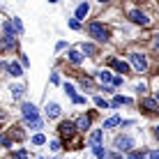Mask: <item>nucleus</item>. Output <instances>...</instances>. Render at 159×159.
<instances>
[{
	"label": "nucleus",
	"instance_id": "obj_2",
	"mask_svg": "<svg viewBox=\"0 0 159 159\" xmlns=\"http://www.w3.org/2000/svg\"><path fill=\"white\" fill-rule=\"evenodd\" d=\"M21 116H23L25 122H32V120L39 118V108H37L32 102H23V106H21Z\"/></svg>",
	"mask_w": 159,
	"mask_h": 159
},
{
	"label": "nucleus",
	"instance_id": "obj_7",
	"mask_svg": "<svg viewBox=\"0 0 159 159\" xmlns=\"http://www.w3.org/2000/svg\"><path fill=\"white\" fill-rule=\"evenodd\" d=\"M44 113H46L48 120H56V118H60V106H58L56 102H48L46 108H44Z\"/></svg>",
	"mask_w": 159,
	"mask_h": 159
},
{
	"label": "nucleus",
	"instance_id": "obj_33",
	"mask_svg": "<svg viewBox=\"0 0 159 159\" xmlns=\"http://www.w3.org/2000/svg\"><path fill=\"white\" fill-rule=\"evenodd\" d=\"M148 157H150V159H159V152L157 150H150V152H148Z\"/></svg>",
	"mask_w": 159,
	"mask_h": 159
},
{
	"label": "nucleus",
	"instance_id": "obj_29",
	"mask_svg": "<svg viewBox=\"0 0 159 159\" xmlns=\"http://www.w3.org/2000/svg\"><path fill=\"white\" fill-rule=\"evenodd\" d=\"M65 92H67L69 97H74V95H76V90H74V85H72V83H65Z\"/></svg>",
	"mask_w": 159,
	"mask_h": 159
},
{
	"label": "nucleus",
	"instance_id": "obj_12",
	"mask_svg": "<svg viewBox=\"0 0 159 159\" xmlns=\"http://www.w3.org/2000/svg\"><path fill=\"white\" fill-rule=\"evenodd\" d=\"M67 58H69V62H72V65H81V62H83V53L76 51V48H72V51L67 53Z\"/></svg>",
	"mask_w": 159,
	"mask_h": 159
},
{
	"label": "nucleus",
	"instance_id": "obj_1",
	"mask_svg": "<svg viewBox=\"0 0 159 159\" xmlns=\"http://www.w3.org/2000/svg\"><path fill=\"white\" fill-rule=\"evenodd\" d=\"M88 35L95 42H108V30L104 28V23H99V21H92V23L88 25Z\"/></svg>",
	"mask_w": 159,
	"mask_h": 159
},
{
	"label": "nucleus",
	"instance_id": "obj_11",
	"mask_svg": "<svg viewBox=\"0 0 159 159\" xmlns=\"http://www.w3.org/2000/svg\"><path fill=\"white\" fill-rule=\"evenodd\" d=\"M7 72H9V76L19 79V76H23V67H21L19 62H9V65H7Z\"/></svg>",
	"mask_w": 159,
	"mask_h": 159
},
{
	"label": "nucleus",
	"instance_id": "obj_14",
	"mask_svg": "<svg viewBox=\"0 0 159 159\" xmlns=\"http://www.w3.org/2000/svg\"><path fill=\"white\" fill-rule=\"evenodd\" d=\"M88 12H90V5H88V2H81L79 5V7H76V19H85V16H88Z\"/></svg>",
	"mask_w": 159,
	"mask_h": 159
},
{
	"label": "nucleus",
	"instance_id": "obj_17",
	"mask_svg": "<svg viewBox=\"0 0 159 159\" xmlns=\"http://www.w3.org/2000/svg\"><path fill=\"white\" fill-rule=\"evenodd\" d=\"M81 53H88L90 58H95L97 56V46L95 44H83V46H81Z\"/></svg>",
	"mask_w": 159,
	"mask_h": 159
},
{
	"label": "nucleus",
	"instance_id": "obj_20",
	"mask_svg": "<svg viewBox=\"0 0 159 159\" xmlns=\"http://www.w3.org/2000/svg\"><path fill=\"white\" fill-rule=\"evenodd\" d=\"M97 81H99V83H108V81H111V72H106V69H102V72L97 74Z\"/></svg>",
	"mask_w": 159,
	"mask_h": 159
},
{
	"label": "nucleus",
	"instance_id": "obj_30",
	"mask_svg": "<svg viewBox=\"0 0 159 159\" xmlns=\"http://www.w3.org/2000/svg\"><path fill=\"white\" fill-rule=\"evenodd\" d=\"M104 159H122V152H113V155H108V152H106V157H104Z\"/></svg>",
	"mask_w": 159,
	"mask_h": 159
},
{
	"label": "nucleus",
	"instance_id": "obj_22",
	"mask_svg": "<svg viewBox=\"0 0 159 159\" xmlns=\"http://www.w3.org/2000/svg\"><path fill=\"white\" fill-rule=\"evenodd\" d=\"M129 159H148V155H145V152L143 150H129Z\"/></svg>",
	"mask_w": 159,
	"mask_h": 159
},
{
	"label": "nucleus",
	"instance_id": "obj_32",
	"mask_svg": "<svg viewBox=\"0 0 159 159\" xmlns=\"http://www.w3.org/2000/svg\"><path fill=\"white\" fill-rule=\"evenodd\" d=\"M51 150H53V152L60 150V141H51Z\"/></svg>",
	"mask_w": 159,
	"mask_h": 159
},
{
	"label": "nucleus",
	"instance_id": "obj_21",
	"mask_svg": "<svg viewBox=\"0 0 159 159\" xmlns=\"http://www.w3.org/2000/svg\"><path fill=\"white\" fill-rule=\"evenodd\" d=\"M92 152H95L97 159H104V157H106V150H104V145H95V148H92Z\"/></svg>",
	"mask_w": 159,
	"mask_h": 159
},
{
	"label": "nucleus",
	"instance_id": "obj_34",
	"mask_svg": "<svg viewBox=\"0 0 159 159\" xmlns=\"http://www.w3.org/2000/svg\"><path fill=\"white\" fill-rule=\"evenodd\" d=\"M48 2H58V0H48Z\"/></svg>",
	"mask_w": 159,
	"mask_h": 159
},
{
	"label": "nucleus",
	"instance_id": "obj_28",
	"mask_svg": "<svg viewBox=\"0 0 159 159\" xmlns=\"http://www.w3.org/2000/svg\"><path fill=\"white\" fill-rule=\"evenodd\" d=\"M69 28H72V30H81V21L79 19H72V21H69Z\"/></svg>",
	"mask_w": 159,
	"mask_h": 159
},
{
	"label": "nucleus",
	"instance_id": "obj_27",
	"mask_svg": "<svg viewBox=\"0 0 159 159\" xmlns=\"http://www.w3.org/2000/svg\"><path fill=\"white\" fill-rule=\"evenodd\" d=\"M0 145H5V148H12V139H9V136H0Z\"/></svg>",
	"mask_w": 159,
	"mask_h": 159
},
{
	"label": "nucleus",
	"instance_id": "obj_4",
	"mask_svg": "<svg viewBox=\"0 0 159 159\" xmlns=\"http://www.w3.org/2000/svg\"><path fill=\"white\" fill-rule=\"evenodd\" d=\"M131 148H134V139H131V136H118L116 139V150L118 152H129Z\"/></svg>",
	"mask_w": 159,
	"mask_h": 159
},
{
	"label": "nucleus",
	"instance_id": "obj_35",
	"mask_svg": "<svg viewBox=\"0 0 159 159\" xmlns=\"http://www.w3.org/2000/svg\"><path fill=\"white\" fill-rule=\"evenodd\" d=\"M99 2H108V0H99Z\"/></svg>",
	"mask_w": 159,
	"mask_h": 159
},
{
	"label": "nucleus",
	"instance_id": "obj_6",
	"mask_svg": "<svg viewBox=\"0 0 159 159\" xmlns=\"http://www.w3.org/2000/svg\"><path fill=\"white\" fill-rule=\"evenodd\" d=\"M58 131H60V136H65V139H74V134H76V127H74V122H60V127H58Z\"/></svg>",
	"mask_w": 159,
	"mask_h": 159
},
{
	"label": "nucleus",
	"instance_id": "obj_15",
	"mask_svg": "<svg viewBox=\"0 0 159 159\" xmlns=\"http://www.w3.org/2000/svg\"><path fill=\"white\" fill-rule=\"evenodd\" d=\"M9 23H12V30H14V35H21V32H23V23H21V19H19V16H14V19L9 21Z\"/></svg>",
	"mask_w": 159,
	"mask_h": 159
},
{
	"label": "nucleus",
	"instance_id": "obj_13",
	"mask_svg": "<svg viewBox=\"0 0 159 159\" xmlns=\"http://www.w3.org/2000/svg\"><path fill=\"white\" fill-rule=\"evenodd\" d=\"M111 65L118 69L120 74H127V72H129V65H127V62H122V60H116V58H111Z\"/></svg>",
	"mask_w": 159,
	"mask_h": 159
},
{
	"label": "nucleus",
	"instance_id": "obj_3",
	"mask_svg": "<svg viewBox=\"0 0 159 159\" xmlns=\"http://www.w3.org/2000/svg\"><path fill=\"white\" fill-rule=\"evenodd\" d=\"M129 60H131V65H134V69L136 72H148V60L145 56H141V53H129Z\"/></svg>",
	"mask_w": 159,
	"mask_h": 159
},
{
	"label": "nucleus",
	"instance_id": "obj_18",
	"mask_svg": "<svg viewBox=\"0 0 159 159\" xmlns=\"http://www.w3.org/2000/svg\"><path fill=\"white\" fill-rule=\"evenodd\" d=\"M9 92H12V99H21V97H23V92H25V88H23V85H14Z\"/></svg>",
	"mask_w": 159,
	"mask_h": 159
},
{
	"label": "nucleus",
	"instance_id": "obj_24",
	"mask_svg": "<svg viewBox=\"0 0 159 159\" xmlns=\"http://www.w3.org/2000/svg\"><path fill=\"white\" fill-rule=\"evenodd\" d=\"M12 159H28V150H25V148H21V150H16L14 155H12Z\"/></svg>",
	"mask_w": 159,
	"mask_h": 159
},
{
	"label": "nucleus",
	"instance_id": "obj_5",
	"mask_svg": "<svg viewBox=\"0 0 159 159\" xmlns=\"http://www.w3.org/2000/svg\"><path fill=\"white\" fill-rule=\"evenodd\" d=\"M129 21H131V23H136V25H148V23H150L148 14L141 12V9H131V12H129Z\"/></svg>",
	"mask_w": 159,
	"mask_h": 159
},
{
	"label": "nucleus",
	"instance_id": "obj_23",
	"mask_svg": "<svg viewBox=\"0 0 159 159\" xmlns=\"http://www.w3.org/2000/svg\"><path fill=\"white\" fill-rule=\"evenodd\" d=\"M44 143H46V136L44 134H35L32 136V145H44Z\"/></svg>",
	"mask_w": 159,
	"mask_h": 159
},
{
	"label": "nucleus",
	"instance_id": "obj_19",
	"mask_svg": "<svg viewBox=\"0 0 159 159\" xmlns=\"http://www.w3.org/2000/svg\"><path fill=\"white\" fill-rule=\"evenodd\" d=\"M116 125H120V118H118V116H113V118H108L106 122H104V127H102V129H113Z\"/></svg>",
	"mask_w": 159,
	"mask_h": 159
},
{
	"label": "nucleus",
	"instance_id": "obj_10",
	"mask_svg": "<svg viewBox=\"0 0 159 159\" xmlns=\"http://www.w3.org/2000/svg\"><path fill=\"white\" fill-rule=\"evenodd\" d=\"M102 139H104V129H95L90 136H88V143H90L92 148H95V145H102Z\"/></svg>",
	"mask_w": 159,
	"mask_h": 159
},
{
	"label": "nucleus",
	"instance_id": "obj_36",
	"mask_svg": "<svg viewBox=\"0 0 159 159\" xmlns=\"http://www.w3.org/2000/svg\"><path fill=\"white\" fill-rule=\"evenodd\" d=\"M0 67H2V60H0Z\"/></svg>",
	"mask_w": 159,
	"mask_h": 159
},
{
	"label": "nucleus",
	"instance_id": "obj_16",
	"mask_svg": "<svg viewBox=\"0 0 159 159\" xmlns=\"http://www.w3.org/2000/svg\"><path fill=\"white\" fill-rule=\"evenodd\" d=\"M14 44H16V39L12 35H5L2 39H0V46H2V48H14Z\"/></svg>",
	"mask_w": 159,
	"mask_h": 159
},
{
	"label": "nucleus",
	"instance_id": "obj_31",
	"mask_svg": "<svg viewBox=\"0 0 159 159\" xmlns=\"http://www.w3.org/2000/svg\"><path fill=\"white\" fill-rule=\"evenodd\" d=\"M111 81H113V85H122V76H111Z\"/></svg>",
	"mask_w": 159,
	"mask_h": 159
},
{
	"label": "nucleus",
	"instance_id": "obj_25",
	"mask_svg": "<svg viewBox=\"0 0 159 159\" xmlns=\"http://www.w3.org/2000/svg\"><path fill=\"white\" fill-rule=\"evenodd\" d=\"M28 125H30V129H32V131H37V129H42V127H44V122H42L39 118H37V120H32V122H28Z\"/></svg>",
	"mask_w": 159,
	"mask_h": 159
},
{
	"label": "nucleus",
	"instance_id": "obj_9",
	"mask_svg": "<svg viewBox=\"0 0 159 159\" xmlns=\"http://www.w3.org/2000/svg\"><path fill=\"white\" fill-rule=\"evenodd\" d=\"M90 122H92V116H81L79 120H76V131H88L90 129Z\"/></svg>",
	"mask_w": 159,
	"mask_h": 159
},
{
	"label": "nucleus",
	"instance_id": "obj_26",
	"mask_svg": "<svg viewBox=\"0 0 159 159\" xmlns=\"http://www.w3.org/2000/svg\"><path fill=\"white\" fill-rule=\"evenodd\" d=\"M95 104H97L99 108H108V102L104 99V97H95Z\"/></svg>",
	"mask_w": 159,
	"mask_h": 159
},
{
	"label": "nucleus",
	"instance_id": "obj_8",
	"mask_svg": "<svg viewBox=\"0 0 159 159\" xmlns=\"http://www.w3.org/2000/svg\"><path fill=\"white\" fill-rule=\"evenodd\" d=\"M141 106L145 108V113H157V99L155 97H143V99H141Z\"/></svg>",
	"mask_w": 159,
	"mask_h": 159
}]
</instances>
